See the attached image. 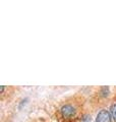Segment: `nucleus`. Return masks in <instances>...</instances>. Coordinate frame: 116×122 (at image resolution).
I'll use <instances>...</instances> for the list:
<instances>
[{"instance_id":"obj_2","label":"nucleus","mask_w":116,"mask_h":122,"mask_svg":"<svg viewBox=\"0 0 116 122\" xmlns=\"http://www.w3.org/2000/svg\"><path fill=\"white\" fill-rule=\"evenodd\" d=\"M61 114H62V116L65 117V118H69V117H72L73 115L75 114V109L74 107L71 106V105H64L62 106V108H61Z\"/></svg>"},{"instance_id":"obj_3","label":"nucleus","mask_w":116,"mask_h":122,"mask_svg":"<svg viewBox=\"0 0 116 122\" xmlns=\"http://www.w3.org/2000/svg\"><path fill=\"white\" fill-rule=\"evenodd\" d=\"M110 113H111L112 118H113V119L116 121V104H114V105L111 106V108H110Z\"/></svg>"},{"instance_id":"obj_4","label":"nucleus","mask_w":116,"mask_h":122,"mask_svg":"<svg viewBox=\"0 0 116 122\" xmlns=\"http://www.w3.org/2000/svg\"><path fill=\"white\" fill-rule=\"evenodd\" d=\"M108 94H109V87L108 86H104L101 89V95L103 97H106L108 96Z\"/></svg>"},{"instance_id":"obj_5","label":"nucleus","mask_w":116,"mask_h":122,"mask_svg":"<svg viewBox=\"0 0 116 122\" xmlns=\"http://www.w3.org/2000/svg\"><path fill=\"white\" fill-rule=\"evenodd\" d=\"M84 121H89L90 120L91 121V117H89V116H84Z\"/></svg>"},{"instance_id":"obj_1","label":"nucleus","mask_w":116,"mask_h":122,"mask_svg":"<svg viewBox=\"0 0 116 122\" xmlns=\"http://www.w3.org/2000/svg\"><path fill=\"white\" fill-rule=\"evenodd\" d=\"M96 122H112L111 113L105 109L101 110V111L98 113V115H97Z\"/></svg>"}]
</instances>
